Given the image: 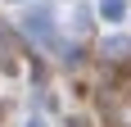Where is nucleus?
I'll return each instance as SVG.
<instances>
[{"label":"nucleus","mask_w":131,"mask_h":127,"mask_svg":"<svg viewBox=\"0 0 131 127\" xmlns=\"http://www.w3.org/2000/svg\"><path fill=\"white\" fill-rule=\"evenodd\" d=\"M54 27H59V23H54L50 9H27V14H23V32H27L32 41H41V46L54 41Z\"/></svg>","instance_id":"nucleus-1"},{"label":"nucleus","mask_w":131,"mask_h":127,"mask_svg":"<svg viewBox=\"0 0 131 127\" xmlns=\"http://www.w3.org/2000/svg\"><path fill=\"white\" fill-rule=\"evenodd\" d=\"M95 14H100V23H108V27H118V23H127V14H131V5H127V0H95Z\"/></svg>","instance_id":"nucleus-2"},{"label":"nucleus","mask_w":131,"mask_h":127,"mask_svg":"<svg viewBox=\"0 0 131 127\" xmlns=\"http://www.w3.org/2000/svg\"><path fill=\"white\" fill-rule=\"evenodd\" d=\"M100 55H104V59H127V55H131V37H122V32H113V37H104V46H100Z\"/></svg>","instance_id":"nucleus-3"},{"label":"nucleus","mask_w":131,"mask_h":127,"mask_svg":"<svg viewBox=\"0 0 131 127\" xmlns=\"http://www.w3.org/2000/svg\"><path fill=\"white\" fill-rule=\"evenodd\" d=\"M86 23H91V14H86V9L72 14V32H86Z\"/></svg>","instance_id":"nucleus-4"},{"label":"nucleus","mask_w":131,"mask_h":127,"mask_svg":"<svg viewBox=\"0 0 131 127\" xmlns=\"http://www.w3.org/2000/svg\"><path fill=\"white\" fill-rule=\"evenodd\" d=\"M23 127H50V123H45V118H41V114H32V118H27Z\"/></svg>","instance_id":"nucleus-5"},{"label":"nucleus","mask_w":131,"mask_h":127,"mask_svg":"<svg viewBox=\"0 0 131 127\" xmlns=\"http://www.w3.org/2000/svg\"><path fill=\"white\" fill-rule=\"evenodd\" d=\"M5 5H27V0H5Z\"/></svg>","instance_id":"nucleus-6"}]
</instances>
